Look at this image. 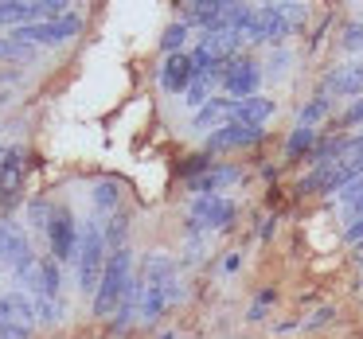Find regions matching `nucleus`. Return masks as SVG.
Segmentation results:
<instances>
[{
    "label": "nucleus",
    "mask_w": 363,
    "mask_h": 339,
    "mask_svg": "<svg viewBox=\"0 0 363 339\" xmlns=\"http://www.w3.org/2000/svg\"><path fill=\"white\" fill-rule=\"evenodd\" d=\"M359 141H363V137H359Z\"/></svg>",
    "instance_id": "obj_34"
},
{
    "label": "nucleus",
    "mask_w": 363,
    "mask_h": 339,
    "mask_svg": "<svg viewBox=\"0 0 363 339\" xmlns=\"http://www.w3.org/2000/svg\"><path fill=\"white\" fill-rule=\"evenodd\" d=\"M79 28H82V16H74V12H67V16H59V20H48V24L16 28V32H12V40H20V43H32V47H59V43H67L71 35H79Z\"/></svg>",
    "instance_id": "obj_5"
},
{
    "label": "nucleus",
    "mask_w": 363,
    "mask_h": 339,
    "mask_svg": "<svg viewBox=\"0 0 363 339\" xmlns=\"http://www.w3.org/2000/svg\"><path fill=\"white\" fill-rule=\"evenodd\" d=\"M359 176H363V152L359 156H344V160H332V164H320L313 176L301 180V191H344Z\"/></svg>",
    "instance_id": "obj_4"
},
{
    "label": "nucleus",
    "mask_w": 363,
    "mask_h": 339,
    "mask_svg": "<svg viewBox=\"0 0 363 339\" xmlns=\"http://www.w3.org/2000/svg\"><path fill=\"white\" fill-rule=\"evenodd\" d=\"M211 102V79H196L188 86V105H196V110H203V105Z\"/></svg>",
    "instance_id": "obj_26"
},
{
    "label": "nucleus",
    "mask_w": 363,
    "mask_h": 339,
    "mask_svg": "<svg viewBox=\"0 0 363 339\" xmlns=\"http://www.w3.org/2000/svg\"><path fill=\"white\" fill-rule=\"evenodd\" d=\"M160 339H176V335H160Z\"/></svg>",
    "instance_id": "obj_33"
},
{
    "label": "nucleus",
    "mask_w": 363,
    "mask_h": 339,
    "mask_svg": "<svg viewBox=\"0 0 363 339\" xmlns=\"http://www.w3.org/2000/svg\"><path fill=\"white\" fill-rule=\"evenodd\" d=\"M355 121H363V98H359V102H352V110L344 113V125H355Z\"/></svg>",
    "instance_id": "obj_32"
},
{
    "label": "nucleus",
    "mask_w": 363,
    "mask_h": 339,
    "mask_svg": "<svg viewBox=\"0 0 363 339\" xmlns=\"http://www.w3.org/2000/svg\"><path fill=\"white\" fill-rule=\"evenodd\" d=\"M184 40H188V24L180 20V24H168V28H164V35H160V47H164L168 55H176V51L184 47Z\"/></svg>",
    "instance_id": "obj_23"
},
{
    "label": "nucleus",
    "mask_w": 363,
    "mask_h": 339,
    "mask_svg": "<svg viewBox=\"0 0 363 339\" xmlns=\"http://www.w3.org/2000/svg\"><path fill=\"white\" fill-rule=\"evenodd\" d=\"M324 86L332 94H359L363 90V67H344V71H332L324 79Z\"/></svg>",
    "instance_id": "obj_20"
},
{
    "label": "nucleus",
    "mask_w": 363,
    "mask_h": 339,
    "mask_svg": "<svg viewBox=\"0 0 363 339\" xmlns=\"http://www.w3.org/2000/svg\"><path fill=\"white\" fill-rule=\"evenodd\" d=\"M238 180H242V168L238 164H219V168H207L196 180H188V188L196 191V195H219L223 188H230V183H238Z\"/></svg>",
    "instance_id": "obj_14"
},
{
    "label": "nucleus",
    "mask_w": 363,
    "mask_h": 339,
    "mask_svg": "<svg viewBox=\"0 0 363 339\" xmlns=\"http://www.w3.org/2000/svg\"><path fill=\"white\" fill-rule=\"evenodd\" d=\"M262 141V129L258 125H242V121H227L223 129H215L207 137V149L223 152V149H246V144H258Z\"/></svg>",
    "instance_id": "obj_11"
},
{
    "label": "nucleus",
    "mask_w": 363,
    "mask_h": 339,
    "mask_svg": "<svg viewBox=\"0 0 363 339\" xmlns=\"http://www.w3.org/2000/svg\"><path fill=\"white\" fill-rule=\"evenodd\" d=\"M0 320H9V323H16V328H24V331H32L35 328V300L28 297V292H20V289H12V292H4L0 297Z\"/></svg>",
    "instance_id": "obj_12"
},
{
    "label": "nucleus",
    "mask_w": 363,
    "mask_h": 339,
    "mask_svg": "<svg viewBox=\"0 0 363 339\" xmlns=\"http://www.w3.org/2000/svg\"><path fill=\"white\" fill-rule=\"evenodd\" d=\"M20 180H24V152L9 149L4 160H0V195H4V207H9V211H12V203H16Z\"/></svg>",
    "instance_id": "obj_16"
},
{
    "label": "nucleus",
    "mask_w": 363,
    "mask_h": 339,
    "mask_svg": "<svg viewBox=\"0 0 363 339\" xmlns=\"http://www.w3.org/2000/svg\"><path fill=\"white\" fill-rule=\"evenodd\" d=\"M180 300V277L168 253H149L141 265V320L152 323Z\"/></svg>",
    "instance_id": "obj_1"
},
{
    "label": "nucleus",
    "mask_w": 363,
    "mask_h": 339,
    "mask_svg": "<svg viewBox=\"0 0 363 339\" xmlns=\"http://www.w3.org/2000/svg\"><path fill=\"white\" fill-rule=\"evenodd\" d=\"M344 242H352V246H363V214H359V219H352V222H347V230H344Z\"/></svg>",
    "instance_id": "obj_28"
},
{
    "label": "nucleus",
    "mask_w": 363,
    "mask_h": 339,
    "mask_svg": "<svg viewBox=\"0 0 363 339\" xmlns=\"http://www.w3.org/2000/svg\"><path fill=\"white\" fill-rule=\"evenodd\" d=\"M227 0H207V4H188L184 8V24H203V32H215L227 16Z\"/></svg>",
    "instance_id": "obj_18"
},
{
    "label": "nucleus",
    "mask_w": 363,
    "mask_h": 339,
    "mask_svg": "<svg viewBox=\"0 0 363 339\" xmlns=\"http://www.w3.org/2000/svg\"><path fill=\"white\" fill-rule=\"evenodd\" d=\"M106 230L98 226V222H86V226L79 230V289L82 292H98V281H102L106 273Z\"/></svg>",
    "instance_id": "obj_3"
},
{
    "label": "nucleus",
    "mask_w": 363,
    "mask_h": 339,
    "mask_svg": "<svg viewBox=\"0 0 363 339\" xmlns=\"http://www.w3.org/2000/svg\"><path fill=\"white\" fill-rule=\"evenodd\" d=\"M0 261L16 277H28V269L35 265L32 246H28V234L20 222H0Z\"/></svg>",
    "instance_id": "obj_6"
},
{
    "label": "nucleus",
    "mask_w": 363,
    "mask_h": 339,
    "mask_svg": "<svg viewBox=\"0 0 363 339\" xmlns=\"http://www.w3.org/2000/svg\"><path fill=\"white\" fill-rule=\"evenodd\" d=\"M344 43H347V47H363V24H352V28H347Z\"/></svg>",
    "instance_id": "obj_31"
},
{
    "label": "nucleus",
    "mask_w": 363,
    "mask_h": 339,
    "mask_svg": "<svg viewBox=\"0 0 363 339\" xmlns=\"http://www.w3.org/2000/svg\"><path fill=\"white\" fill-rule=\"evenodd\" d=\"M274 110H277V105L269 102V98L254 94V98H242V102L230 105V121H242V125H258L262 129L269 117H274Z\"/></svg>",
    "instance_id": "obj_17"
},
{
    "label": "nucleus",
    "mask_w": 363,
    "mask_h": 339,
    "mask_svg": "<svg viewBox=\"0 0 363 339\" xmlns=\"http://www.w3.org/2000/svg\"><path fill=\"white\" fill-rule=\"evenodd\" d=\"M230 105H235V98H211V102L196 113L191 129H211V133H215V129H223L230 121Z\"/></svg>",
    "instance_id": "obj_19"
},
{
    "label": "nucleus",
    "mask_w": 363,
    "mask_h": 339,
    "mask_svg": "<svg viewBox=\"0 0 363 339\" xmlns=\"http://www.w3.org/2000/svg\"><path fill=\"white\" fill-rule=\"evenodd\" d=\"M316 144V129H308V125H297L289 133V141H285V156H301V152H308Z\"/></svg>",
    "instance_id": "obj_21"
},
{
    "label": "nucleus",
    "mask_w": 363,
    "mask_h": 339,
    "mask_svg": "<svg viewBox=\"0 0 363 339\" xmlns=\"http://www.w3.org/2000/svg\"><path fill=\"white\" fill-rule=\"evenodd\" d=\"M223 90H227V98H235V102H242V98H254V90H258L262 82V67L254 63V59L246 55H235L227 59V67H223Z\"/></svg>",
    "instance_id": "obj_7"
},
{
    "label": "nucleus",
    "mask_w": 363,
    "mask_h": 339,
    "mask_svg": "<svg viewBox=\"0 0 363 339\" xmlns=\"http://www.w3.org/2000/svg\"><path fill=\"white\" fill-rule=\"evenodd\" d=\"M324 113H328V98H324V94H316L313 102H308L305 110H301V125H308V129H313V121H316V117H324Z\"/></svg>",
    "instance_id": "obj_27"
},
{
    "label": "nucleus",
    "mask_w": 363,
    "mask_h": 339,
    "mask_svg": "<svg viewBox=\"0 0 363 339\" xmlns=\"http://www.w3.org/2000/svg\"><path fill=\"white\" fill-rule=\"evenodd\" d=\"M235 222V203L227 195H196L191 199V226L199 230H223Z\"/></svg>",
    "instance_id": "obj_9"
},
{
    "label": "nucleus",
    "mask_w": 363,
    "mask_h": 339,
    "mask_svg": "<svg viewBox=\"0 0 363 339\" xmlns=\"http://www.w3.org/2000/svg\"><path fill=\"white\" fill-rule=\"evenodd\" d=\"M191 82H196L191 55H168L164 67H160V86H164L168 94H188Z\"/></svg>",
    "instance_id": "obj_13"
},
{
    "label": "nucleus",
    "mask_w": 363,
    "mask_h": 339,
    "mask_svg": "<svg viewBox=\"0 0 363 339\" xmlns=\"http://www.w3.org/2000/svg\"><path fill=\"white\" fill-rule=\"evenodd\" d=\"M35 47L32 43H20L12 35H0V59H32Z\"/></svg>",
    "instance_id": "obj_24"
},
{
    "label": "nucleus",
    "mask_w": 363,
    "mask_h": 339,
    "mask_svg": "<svg viewBox=\"0 0 363 339\" xmlns=\"http://www.w3.org/2000/svg\"><path fill=\"white\" fill-rule=\"evenodd\" d=\"M266 304H274V289H269V292H262V297L254 300V308H250V320H262V312H266Z\"/></svg>",
    "instance_id": "obj_30"
},
{
    "label": "nucleus",
    "mask_w": 363,
    "mask_h": 339,
    "mask_svg": "<svg viewBox=\"0 0 363 339\" xmlns=\"http://www.w3.org/2000/svg\"><path fill=\"white\" fill-rule=\"evenodd\" d=\"M133 258H129V250L121 246V250L110 253V261H106V273L102 281H98V292H94V316H113L121 308V300H125L129 285H133Z\"/></svg>",
    "instance_id": "obj_2"
},
{
    "label": "nucleus",
    "mask_w": 363,
    "mask_h": 339,
    "mask_svg": "<svg viewBox=\"0 0 363 339\" xmlns=\"http://www.w3.org/2000/svg\"><path fill=\"white\" fill-rule=\"evenodd\" d=\"M289 32H293L289 16H285L277 4H269V8L254 12V24H250V32H246V40H254V43H281Z\"/></svg>",
    "instance_id": "obj_10"
},
{
    "label": "nucleus",
    "mask_w": 363,
    "mask_h": 339,
    "mask_svg": "<svg viewBox=\"0 0 363 339\" xmlns=\"http://www.w3.org/2000/svg\"><path fill=\"white\" fill-rule=\"evenodd\" d=\"M48 242H51V258L55 261H71L79 253V226H74V214L67 207H55L48 222Z\"/></svg>",
    "instance_id": "obj_8"
},
{
    "label": "nucleus",
    "mask_w": 363,
    "mask_h": 339,
    "mask_svg": "<svg viewBox=\"0 0 363 339\" xmlns=\"http://www.w3.org/2000/svg\"><path fill=\"white\" fill-rule=\"evenodd\" d=\"M340 203H344V211L352 214V219H359V214H363V176H359V180H352L344 191H340Z\"/></svg>",
    "instance_id": "obj_22"
},
{
    "label": "nucleus",
    "mask_w": 363,
    "mask_h": 339,
    "mask_svg": "<svg viewBox=\"0 0 363 339\" xmlns=\"http://www.w3.org/2000/svg\"><path fill=\"white\" fill-rule=\"evenodd\" d=\"M32 331H24V328H16V323H9V320H0V339H28Z\"/></svg>",
    "instance_id": "obj_29"
},
{
    "label": "nucleus",
    "mask_w": 363,
    "mask_h": 339,
    "mask_svg": "<svg viewBox=\"0 0 363 339\" xmlns=\"http://www.w3.org/2000/svg\"><path fill=\"white\" fill-rule=\"evenodd\" d=\"M24 281L32 285L35 300H55V297H59V261H55V258L35 261V265L28 269V277H24Z\"/></svg>",
    "instance_id": "obj_15"
},
{
    "label": "nucleus",
    "mask_w": 363,
    "mask_h": 339,
    "mask_svg": "<svg viewBox=\"0 0 363 339\" xmlns=\"http://www.w3.org/2000/svg\"><path fill=\"white\" fill-rule=\"evenodd\" d=\"M94 203H98V211H113L118 207V183H110V180L94 183Z\"/></svg>",
    "instance_id": "obj_25"
}]
</instances>
